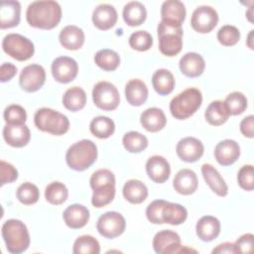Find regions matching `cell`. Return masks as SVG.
Instances as JSON below:
<instances>
[{
  "instance_id": "cell-1",
  "label": "cell",
  "mask_w": 254,
  "mask_h": 254,
  "mask_svg": "<svg viewBox=\"0 0 254 254\" xmlns=\"http://www.w3.org/2000/svg\"><path fill=\"white\" fill-rule=\"evenodd\" d=\"M26 19L34 28L51 30L61 22L62 8L56 1H34L27 8Z\"/></svg>"
},
{
  "instance_id": "cell-2",
  "label": "cell",
  "mask_w": 254,
  "mask_h": 254,
  "mask_svg": "<svg viewBox=\"0 0 254 254\" xmlns=\"http://www.w3.org/2000/svg\"><path fill=\"white\" fill-rule=\"evenodd\" d=\"M146 216L147 219L154 224L168 223L180 225L186 221L188 210L182 204L164 199H156L147 206Z\"/></svg>"
},
{
  "instance_id": "cell-3",
  "label": "cell",
  "mask_w": 254,
  "mask_h": 254,
  "mask_svg": "<svg viewBox=\"0 0 254 254\" xmlns=\"http://www.w3.org/2000/svg\"><path fill=\"white\" fill-rule=\"evenodd\" d=\"M90 188L93 190L91 203L94 207L100 208L110 203L115 196V176L107 169L95 171L89 180Z\"/></svg>"
},
{
  "instance_id": "cell-4",
  "label": "cell",
  "mask_w": 254,
  "mask_h": 254,
  "mask_svg": "<svg viewBox=\"0 0 254 254\" xmlns=\"http://www.w3.org/2000/svg\"><path fill=\"white\" fill-rule=\"evenodd\" d=\"M2 237L8 252L19 254L26 251L30 246V235L27 226L19 219L6 220L1 228Z\"/></svg>"
},
{
  "instance_id": "cell-5",
  "label": "cell",
  "mask_w": 254,
  "mask_h": 254,
  "mask_svg": "<svg viewBox=\"0 0 254 254\" xmlns=\"http://www.w3.org/2000/svg\"><path fill=\"white\" fill-rule=\"evenodd\" d=\"M97 158V147L91 140L83 139L72 144L66 151L67 166L74 171L81 172L88 169Z\"/></svg>"
},
{
  "instance_id": "cell-6",
  "label": "cell",
  "mask_w": 254,
  "mask_h": 254,
  "mask_svg": "<svg viewBox=\"0 0 254 254\" xmlns=\"http://www.w3.org/2000/svg\"><path fill=\"white\" fill-rule=\"evenodd\" d=\"M202 95L199 89L190 87L176 95L170 102L171 114L179 120H184L193 115L200 107Z\"/></svg>"
},
{
  "instance_id": "cell-7",
  "label": "cell",
  "mask_w": 254,
  "mask_h": 254,
  "mask_svg": "<svg viewBox=\"0 0 254 254\" xmlns=\"http://www.w3.org/2000/svg\"><path fill=\"white\" fill-rule=\"evenodd\" d=\"M34 122L39 130L57 136L64 135L69 129L68 118L63 113L48 107H43L36 111Z\"/></svg>"
},
{
  "instance_id": "cell-8",
  "label": "cell",
  "mask_w": 254,
  "mask_h": 254,
  "mask_svg": "<svg viewBox=\"0 0 254 254\" xmlns=\"http://www.w3.org/2000/svg\"><path fill=\"white\" fill-rule=\"evenodd\" d=\"M159 50L167 57L177 56L183 48V29L174 27L161 21L157 28Z\"/></svg>"
},
{
  "instance_id": "cell-9",
  "label": "cell",
  "mask_w": 254,
  "mask_h": 254,
  "mask_svg": "<svg viewBox=\"0 0 254 254\" xmlns=\"http://www.w3.org/2000/svg\"><path fill=\"white\" fill-rule=\"evenodd\" d=\"M3 51L11 58L24 62L31 59L35 53V47L31 40L20 35L11 33L4 37L2 41Z\"/></svg>"
},
{
  "instance_id": "cell-10",
  "label": "cell",
  "mask_w": 254,
  "mask_h": 254,
  "mask_svg": "<svg viewBox=\"0 0 254 254\" xmlns=\"http://www.w3.org/2000/svg\"><path fill=\"white\" fill-rule=\"evenodd\" d=\"M153 248L158 254H175L186 252L196 253V250L194 249L182 246L180 235L170 229H164L156 233L153 239Z\"/></svg>"
},
{
  "instance_id": "cell-11",
  "label": "cell",
  "mask_w": 254,
  "mask_h": 254,
  "mask_svg": "<svg viewBox=\"0 0 254 254\" xmlns=\"http://www.w3.org/2000/svg\"><path fill=\"white\" fill-rule=\"evenodd\" d=\"M92 99L94 104L102 110L111 111L118 107L120 96L114 84L108 81L97 82L92 89Z\"/></svg>"
},
{
  "instance_id": "cell-12",
  "label": "cell",
  "mask_w": 254,
  "mask_h": 254,
  "mask_svg": "<svg viewBox=\"0 0 254 254\" xmlns=\"http://www.w3.org/2000/svg\"><path fill=\"white\" fill-rule=\"evenodd\" d=\"M126 227L124 216L117 211H107L99 216L96 229L105 238H115L120 236Z\"/></svg>"
},
{
  "instance_id": "cell-13",
  "label": "cell",
  "mask_w": 254,
  "mask_h": 254,
  "mask_svg": "<svg viewBox=\"0 0 254 254\" xmlns=\"http://www.w3.org/2000/svg\"><path fill=\"white\" fill-rule=\"evenodd\" d=\"M218 22V14L214 8L206 5L194 9L190 19L192 29L200 34L211 32Z\"/></svg>"
},
{
  "instance_id": "cell-14",
  "label": "cell",
  "mask_w": 254,
  "mask_h": 254,
  "mask_svg": "<svg viewBox=\"0 0 254 254\" xmlns=\"http://www.w3.org/2000/svg\"><path fill=\"white\" fill-rule=\"evenodd\" d=\"M46 81L45 68L37 64L25 66L19 77V84L26 92H35L39 90Z\"/></svg>"
},
{
  "instance_id": "cell-15",
  "label": "cell",
  "mask_w": 254,
  "mask_h": 254,
  "mask_svg": "<svg viewBox=\"0 0 254 254\" xmlns=\"http://www.w3.org/2000/svg\"><path fill=\"white\" fill-rule=\"evenodd\" d=\"M52 74L58 82L68 83L72 81L78 72V64L69 57H59L52 63Z\"/></svg>"
},
{
  "instance_id": "cell-16",
  "label": "cell",
  "mask_w": 254,
  "mask_h": 254,
  "mask_svg": "<svg viewBox=\"0 0 254 254\" xmlns=\"http://www.w3.org/2000/svg\"><path fill=\"white\" fill-rule=\"evenodd\" d=\"M204 147L200 140L194 137H186L181 139L176 147L178 157L188 163L196 162L203 155Z\"/></svg>"
},
{
  "instance_id": "cell-17",
  "label": "cell",
  "mask_w": 254,
  "mask_h": 254,
  "mask_svg": "<svg viewBox=\"0 0 254 254\" xmlns=\"http://www.w3.org/2000/svg\"><path fill=\"white\" fill-rule=\"evenodd\" d=\"M187 11L183 2L179 0H167L162 4V21L174 27H182L186 19Z\"/></svg>"
},
{
  "instance_id": "cell-18",
  "label": "cell",
  "mask_w": 254,
  "mask_h": 254,
  "mask_svg": "<svg viewBox=\"0 0 254 254\" xmlns=\"http://www.w3.org/2000/svg\"><path fill=\"white\" fill-rule=\"evenodd\" d=\"M214 157L221 166H230L240 157L239 144L231 139H225L217 143L214 148Z\"/></svg>"
},
{
  "instance_id": "cell-19",
  "label": "cell",
  "mask_w": 254,
  "mask_h": 254,
  "mask_svg": "<svg viewBox=\"0 0 254 254\" xmlns=\"http://www.w3.org/2000/svg\"><path fill=\"white\" fill-rule=\"evenodd\" d=\"M146 172L153 182L163 184L170 178L171 166L164 157L154 155L150 157L146 163Z\"/></svg>"
},
{
  "instance_id": "cell-20",
  "label": "cell",
  "mask_w": 254,
  "mask_h": 254,
  "mask_svg": "<svg viewBox=\"0 0 254 254\" xmlns=\"http://www.w3.org/2000/svg\"><path fill=\"white\" fill-rule=\"evenodd\" d=\"M3 138L6 143L15 148L25 147L30 139L31 132L27 125H5L3 128Z\"/></svg>"
},
{
  "instance_id": "cell-21",
  "label": "cell",
  "mask_w": 254,
  "mask_h": 254,
  "mask_svg": "<svg viewBox=\"0 0 254 254\" xmlns=\"http://www.w3.org/2000/svg\"><path fill=\"white\" fill-rule=\"evenodd\" d=\"M117 11L110 4L98 5L92 13V22L94 26L99 30H109L117 22Z\"/></svg>"
},
{
  "instance_id": "cell-22",
  "label": "cell",
  "mask_w": 254,
  "mask_h": 254,
  "mask_svg": "<svg viewBox=\"0 0 254 254\" xmlns=\"http://www.w3.org/2000/svg\"><path fill=\"white\" fill-rule=\"evenodd\" d=\"M89 216L88 208L78 203L67 206L63 213L64 223L71 229H79L85 226L89 220Z\"/></svg>"
},
{
  "instance_id": "cell-23",
  "label": "cell",
  "mask_w": 254,
  "mask_h": 254,
  "mask_svg": "<svg viewBox=\"0 0 254 254\" xmlns=\"http://www.w3.org/2000/svg\"><path fill=\"white\" fill-rule=\"evenodd\" d=\"M197 177L192 170L183 169L180 170L173 181V187L175 190L183 195H189L193 193L197 189Z\"/></svg>"
},
{
  "instance_id": "cell-24",
  "label": "cell",
  "mask_w": 254,
  "mask_h": 254,
  "mask_svg": "<svg viewBox=\"0 0 254 254\" xmlns=\"http://www.w3.org/2000/svg\"><path fill=\"white\" fill-rule=\"evenodd\" d=\"M21 5L18 1H1L0 4V28L8 29L19 25Z\"/></svg>"
},
{
  "instance_id": "cell-25",
  "label": "cell",
  "mask_w": 254,
  "mask_h": 254,
  "mask_svg": "<svg viewBox=\"0 0 254 254\" xmlns=\"http://www.w3.org/2000/svg\"><path fill=\"white\" fill-rule=\"evenodd\" d=\"M181 72L188 77H197L202 74L205 63L203 58L197 53H187L184 55L179 63Z\"/></svg>"
},
{
  "instance_id": "cell-26",
  "label": "cell",
  "mask_w": 254,
  "mask_h": 254,
  "mask_svg": "<svg viewBox=\"0 0 254 254\" xmlns=\"http://www.w3.org/2000/svg\"><path fill=\"white\" fill-rule=\"evenodd\" d=\"M84 33L81 28L75 25H67L62 29L59 35L61 45L66 50L75 51L84 44Z\"/></svg>"
},
{
  "instance_id": "cell-27",
  "label": "cell",
  "mask_w": 254,
  "mask_h": 254,
  "mask_svg": "<svg viewBox=\"0 0 254 254\" xmlns=\"http://www.w3.org/2000/svg\"><path fill=\"white\" fill-rule=\"evenodd\" d=\"M195 232L200 240L204 242L212 241L220 233V222L214 216L204 215L196 222Z\"/></svg>"
},
{
  "instance_id": "cell-28",
  "label": "cell",
  "mask_w": 254,
  "mask_h": 254,
  "mask_svg": "<svg viewBox=\"0 0 254 254\" xmlns=\"http://www.w3.org/2000/svg\"><path fill=\"white\" fill-rule=\"evenodd\" d=\"M201 174L213 192L218 196H225L228 193V187L224 179L220 176L218 171L210 164H203L201 166Z\"/></svg>"
},
{
  "instance_id": "cell-29",
  "label": "cell",
  "mask_w": 254,
  "mask_h": 254,
  "mask_svg": "<svg viewBox=\"0 0 254 254\" xmlns=\"http://www.w3.org/2000/svg\"><path fill=\"white\" fill-rule=\"evenodd\" d=\"M125 97L132 106H141L148 98V87L138 78L130 79L125 85Z\"/></svg>"
},
{
  "instance_id": "cell-30",
  "label": "cell",
  "mask_w": 254,
  "mask_h": 254,
  "mask_svg": "<svg viewBox=\"0 0 254 254\" xmlns=\"http://www.w3.org/2000/svg\"><path fill=\"white\" fill-rule=\"evenodd\" d=\"M140 123L147 131L158 132L166 126L167 118L162 109L150 107L141 113Z\"/></svg>"
},
{
  "instance_id": "cell-31",
  "label": "cell",
  "mask_w": 254,
  "mask_h": 254,
  "mask_svg": "<svg viewBox=\"0 0 254 254\" xmlns=\"http://www.w3.org/2000/svg\"><path fill=\"white\" fill-rule=\"evenodd\" d=\"M124 22L130 27H136L143 24L147 17L145 6L139 1H131L127 3L122 12Z\"/></svg>"
},
{
  "instance_id": "cell-32",
  "label": "cell",
  "mask_w": 254,
  "mask_h": 254,
  "mask_svg": "<svg viewBox=\"0 0 254 254\" xmlns=\"http://www.w3.org/2000/svg\"><path fill=\"white\" fill-rule=\"evenodd\" d=\"M123 196L133 204L142 203L148 196V189L144 183L139 180H129L123 187Z\"/></svg>"
},
{
  "instance_id": "cell-33",
  "label": "cell",
  "mask_w": 254,
  "mask_h": 254,
  "mask_svg": "<svg viewBox=\"0 0 254 254\" xmlns=\"http://www.w3.org/2000/svg\"><path fill=\"white\" fill-rule=\"evenodd\" d=\"M152 84L160 95H168L174 90L176 80L169 69L160 68L153 73Z\"/></svg>"
},
{
  "instance_id": "cell-34",
  "label": "cell",
  "mask_w": 254,
  "mask_h": 254,
  "mask_svg": "<svg viewBox=\"0 0 254 254\" xmlns=\"http://www.w3.org/2000/svg\"><path fill=\"white\" fill-rule=\"evenodd\" d=\"M86 103L85 91L79 86H72L68 88L63 96L64 106L72 112L82 109Z\"/></svg>"
},
{
  "instance_id": "cell-35",
  "label": "cell",
  "mask_w": 254,
  "mask_h": 254,
  "mask_svg": "<svg viewBox=\"0 0 254 254\" xmlns=\"http://www.w3.org/2000/svg\"><path fill=\"white\" fill-rule=\"evenodd\" d=\"M230 114L221 100L212 101L206 108L204 112V117L206 121L213 126H219L224 124L229 118Z\"/></svg>"
},
{
  "instance_id": "cell-36",
  "label": "cell",
  "mask_w": 254,
  "mask_h": 254,
  "mask_svg": "<svg viewBox=\"0 0 254 254\" xmlns=\"http://www.w3.org/2000/svg\"><path fill=\"white\" fill-rule=\"evenodd\" d=\"M90 132L99 139L109 138L115 131V124L107 116L94 117L89 124Z\"/></svg>"
},
{
  "instance_id": "cell-37",
  "label": "cell",
  "mask_w": 254,
  "mask_h": 254,
  "mask_svg": "<svg viewBox=\"0 0 254 254\" xmlns=\"http://www.w3.org/2000/svg\"><path fill=\"white\" fill-rule=\"evenodd\" d=\"M94 62L103 70L113 71L120 64V57L113 50L102 49L95 54Z\"/></svg>"
},
{
  "instance_id": "cell-38",
  "label": "cell",
  "mask_w": 254,
  "mask_h": 254,
  "mask_svg": "<svg viewBox=\"0 0 254 254\" xmlns=\"http://www.w3.org/2000/svg\"><path fill=\"white\" fill-rule=\"evenodd\" d=\"M67 196V188L61 182H53L46 187L45 197L51 204L60 205L66 200Z\"/></svg>"
},
{
  "instance_id": "cell-39",
  "label": "cell",
  "mask_w": 254,
  "mask_h": 254,
  "mask_svg": "<svg viewBox=\"0 0 254 254\" xmlns=\"http://www.w3.org/2000/svg\"><path fill=\"white\" fill-rule=\"evenodd\" d=\"M122 143L129 153H140L148 147V139L137 131H129L124 134Z\"/></svg>"
},
{
  "instance_id": "cell-40",
  "label": "cell",
  "mask_w": 254,
  "mask_h": 254,
  "mask_svg": "<svg viewBox=\"0 0 254 254\" xmlns=\"http://www.w3.org/2000/svg\"><path fill=\"white\" fill-rule=\"evenodd\" d=\"M72 252L74 254H99V242L91 235H81L73 243Z\"/></svg>"
},
{
  "instance_id": "cell-41",
  "label": "cell",
  "mask_w": 254,
  "mask_h": 254,
  "mask_svg": "<svg viewBox=\"0 0 254 254\" xmlns=\"http://www.w3.org/2000/svg\"><path fill=\"white\" fill-rule=\"evenodd\" d=\"M16 195L21 203L25 205H30L36 203L39 200L40 190L36 185L30 182H26L19 186Z\"/></svg>"
},
{
  "instance_id": "cell-42",
  "label": "cell",
  "mask_w": 254,
  "mask_h": 254,
  "mask_svg": "<svg viewBox=\"0 0 254 254\" xmlns=\"http://www.w3.org/2000/svg\"><path fill=\"white\" fill-rule=\"evenodd\" d=\"M223 102L230 115L242 114L247 108V98L239 91L229 93Z\"/></svg>"
},
{
  "instance_id": "cell-43",
  "label": "cell",
  "mask_w": 254,
  "mask_h": 254,
  "mask_svg": "<svg viewBox=\"0 0 254 254\" xmlns=\"http://www.w3.org/2000/svg\"><path fill=\"white\" fill-rule=\"evenodd\" d=\"M129 45L133 50L145 52L153 46V37L147 31L139 30L131 34L129 37Z\"/></svg>"
},
{
  "instance_id": "cell-44",
  "label": "cell",
  "mask_w": 254,
  "mask_h": 254,
  "mask_svg": "<svg viewBox=\"0 0 254 254\" xmlns=\"http://www.w3.org/2000/svg\"><path fill=\"white\" fill-rule=\"evenodd\" d=\"M3 116L8 125H23L27 120L26 110L18 104H11L7 106L4 110Z\"/></svg>"
},
{
  "instance_id": "cell-45",
  "label": "cell",
  "mask_w": 254,
  "mask_h": 254,
  "mask_svg": "<svg viewBox=\"0 0 254 254\" xmlns=\"http://www.w3.org/2000/svg\"><path fill=\"white\" fill-rule=\"evenodd\" d=\"M240 39L239 30L232 25H224L217 32L218 42L225 47L236 45Z\"/></svg>"
},
{
  "instance_id": "cell-46",
  "label": "cell",
  "mask_w": 254,
  "mask_h": 254,
  "mask_svg": "<svg viewBox=\"0 0 254 254\" xmlns=\"http://www.w3.org/2000/svg\"><path fill=\"white\" fill-rule=\"evenodd\" d=\"M238 185L245 190H252L254 189V169L252 165H245L241 167L237 174Z\"/></svg>"
},
{
  "instance_id": "cell-47",
  "label": "cell",
  "mask_w": 254,
  "mask_h": 254,
  "mask_svg": "<svg viewBox=\"0 0 254 254\" xmlns=\"http://www.w3.org/2000/svg\"><path fill=\"white\" fill-rule=\"evenodd\" d=\"M0 175L1 186L13 183L18 179V171L16 170V168L3 160L0 162Z\"/></svg>"
},
{
  "instance_id": "cell-48",
  "label": "cell",
  "mask_w": 254,
  "mask_h": 254,
  "mask_svg": "<svg viewBox=\"0 0 254 254\" xmlns=\"http://www.w3.org/2000/svg\"><path fill=\"white\" fill-rule=\"evenodd\" d=\"M254 246V236L251 233L241 235L234 243L236 253H252Z\"/></svg>"
},
{
  "instance_id": "cell-49",
  "label": "cell",
  "mask_w": 254,
  "mask_h": 254,
  "mask_svg": "<svg viewBox=\"0 0 254 254\" xmlns=\"http://www.w3.org/2000/svg\"><path fill=\"white\" fill-rule=\"evenodd\" d=\"M17 73V67L11 63H4L0 67V80L6 82L11 80Z\"/></svg>"
},
{
  "instance_id": "cell-50",
  "label": "cell",
  "mask_w": 254,
  "mask_h": 254,
  "mask_svg": "<svg viewBox=\"0 0 254 254\" xmlns=\"http://www.w3.org/2000/svg\"><path fill=\"white\" fill-rule=\"evenodd\" d=\"M254 116L249 115L243 118L240 122V131L247 138H253L254 136Z\"/></svg>"
},
{
  "instance_id": "cell-51",
  "label": "cell",
  "mask_w": 254,
  "mask_h": 254,
  "mask_svg": "<svg viewBox=\"0 0 254 254\" xmlns=\"http://www.w3.org/2000/svg\"><path fill=\"white\" fill-rule=\"evenodd\" d=\"M212 254H234L235 252V248H234V243H230V242H224L221 243L219 245H217L215 248H213V250L211 251Z\"/></svg>"
},
{
  "instance_id": "cell-52",
  "label": "cell",
  "mask_w": 254,
  "mask_h": 254,
  "mask_svg": "<svg viewBox=\"0 0 254 254\" xmlns=\"http://www.w3.org/2000/svg\"><path fill=\"white\" fill-rule=\"evenodd\" d=\"M253 33H254V31L251 30L250 33H249V35H248V40H247V46H248L251 50L254 49V48H253L254 46H253V43H252V41H253Z\"/></svg>"
}]
</instances>
